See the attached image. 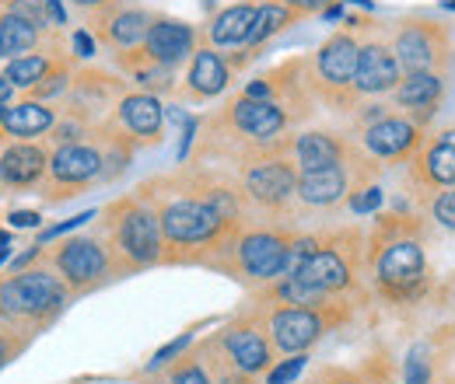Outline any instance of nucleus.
<instances>
[{"label":"nucleus","instance_id":"29","mask_svg":"<svg viewBox=\"0 0 455 384\" xmlns=\"http://www.w3.org/2000/svg\"><path fill=\"white\" fill-rule=\"evenodd\" d=\"M43 46V28L18 18L11 7L0 14V59H18L25 53H36Z\"/></svg>","mask_w":455,"mask_h":384},{"label":"nucleus","instance_id":"12","mask_svg":"<svg viewBox=\"0 0 455 384\" xmlns=\"http://www.w3.org/2000/svg\"><path fill=\"white\" fill-rule=\"evenodd\" d=\"M46 263H50V270H57V276L67 283V290L74 297H84L116 279L109 248L99 234H74V238L60 241L46 252Z\"/></svg>","mask_w":455,"mask_h":384},{"label":"nucleus","instance_id":"13","mask_svg":"<svg viewBox=\"0 0 455 384\" xmlns=\"http://www.w3.org/2000/svg\"><path fill=\"white\" fill-rule=\"evenodd\" d=\"M102 151L84 140V144H60L50 151V171H46V185H43V196L46 203H63V200H74L81 196L84 189H92L95 182H102Z\"/></svg>","mask_w":455,"mask_h":384},{"label":"nucleus","instance_id":"38","mask_svg":"<svg viewBox=\"0 0 455 384\" xmlns=\"http://www.w3.org/2000/svg\"><path fill=\"white\" fill-rule=\"evenodd\" d=\"M189 346H193V332H182L179 339L165 342V346H162V349L151 357V364H148V374H151V371H162V367H169L172 360H179V357H182Z\"/></svg>","mask_w":455,"mask_h":384},{"label":"nucleus","instance_id":"18","mask_svg":"<svg viewBox=\"0 0 455 384\" xmlns=\"http://www.w3.org/2000/svg\"><path fill=\"white\" fill-rule=\"evenodd\" d=\"M109 119L137 147H155L165 137V106L158 95H148V91H126L116 102Z\"/></svg>","mask_w":455,"mask_h":384},{"label":"nucleus","instance_id":"23","mask_svg":"<svg viewBox=\"0 0 455 384\" xmlns=\"http://www.w3.org/2000/svg\"><path fill=\"white\" fill-rule=\"evenodd\" d=\"M50 171V147L36 140H14L0 151V182L7 189H36Z\"/></svg>","mask_w":455,"mask_h":384},{"label":"nucleus","instance_id":"50","mask_svg":"<svg viewBox=\"0 0 455 384\" xmlns=\"http://www.w3.org/2000/svg\"><path fill=\"white\" fill-rule=\"evenodd\" d=\"M11 241H14V231L11 227H0V248H7Z\"/></svg>","mask_w":455,"mask_h":384},{"label":"nucleus","instance_id":"21","mask_svg":"<svg viewBox=\"0 0 455 384\" xmlns=\"http://www.w3.org/2000/svg\"><path fill=\"white\" fill-rule=\"evenodd\" d=\"M196 50H200V32L189 21L155 14V21L148 28V39H144V53L151 56L155 63L175 70L179 63H186Z\"/></svg>","mask_w":455,"mask_h":384},{"label":"nucleus","instance_id":"26","mask_svg":"<svg viewBox=\"0 0 455 384\" xmlns=\"http://www.w3.org/2000/svg\"><path fill=\"white\" fill-rule=\"evenodd\" d=\"M116 67L137 84V91H148V95H172V91H179V84H175V70L172 67H162V63H155L151 56L144 53V46H137V50H123V53H116Z\"/></svg>","mask_w":455,"mask_h":384},{"label":"nucleus","instance_id":"30","mask_svg":"<svg viewBox=\"0 0 455 384\" xmlns=\"http://www.w3.org/2000/svg\"><path fill=\"white\" fill-rule=\"evenodd\" d=\"M67 53H25V56H18V59H7L4 63V77L14 84V91H32L53 67H57L60 59H63Z\"/></svg>","mask_w":455,"mask_h":384},{"label":"nucleus","instance_id":"17","mask_svg":"<svg viewBox=\"0 0 455 384\" xmlns=\"http://www.w3.org/2000/svg\"><path fill=\"white\" fill-rule=\"evenodd\" d=\"M403 81V67L396 53L386 39L368 35L361 39V53H357V74H354V91L357 98H386L396 91Z\"/></svg>","mask_w":455,"mask_h":384},{"label":"nucleus","instance_id":"54","mask_svg":"<svg viewBox=\"0 0 455 384\" xmlns=\"http://www.w3.org/2000/svg\"><path fill=\"white\" fill-rule=\"evenodd\" d=\"M4 115H7V106H0V126H4Z\"/></svg>","mask_w":455,"mask_h":384},{"label":"nucleus","instance_id":"53","mask_svg":"<svg viewBox=\"0 0 455 384\" xmlns=\"http://www.w3.org/2000/svg\"><path fill=\"white\" fill-rule=\"evenodd\" d=\"M7 259H11V245H7V248H0V266H4Z\"/></svg>","mask_w":455,"mask_h":384},{"label":"nucleus","instance_id":"39","mask_svg":"<svg viewBox=\"0 0 455 384\" xmlns=\"http://www.w3.org/2000/svg\"><path fill=\"white\" fill-rule=\"evenodd\" d=\"M95 217H99L95 210H84V214H77V217L60 220V223H53V227H46V231L39 234V245H50V241H57V238H63V234H70V231H77V227H84L88 220H95Z\"/></svg>","mask_w":455,"mask_h":384},{"label":"nucleus","instance_id":"27","mask_svg":"<svg viewBox=\"0 0 455 384\" xmlns=\"http://www.w3.org/2000/svg\"><path fill=\"white\" fill-rule=\"evenodd\" d=\"M252 18H256V4L252 0H238L221 7L211 25H207V43L214 50H242L249 32H252Z\"/></svg>","mask_w":455,"mask_h":384},{"label":"nucleus","instance_id":"36","mask_svg":"<svg viewBox=\"0 0 455 384\" xmlns=\"http://www.w3.org/2000/svg\"><path fill=\"white\" fill-rule=\"evenodd\" d=\"M28 342H32V335L21 329H11V325H0V371L18 357V353H25L28 349Z\"/></svg>","mask_w":455,"mask_h":384},{"label":"nucleus","instance_id":"2","mask_svg":"<svg viewBox=\"0 0 455 384\" xmlns=\"http://www.w3.org/2000/svg\"><path fill=\"white\" fill-rule=\"evenodd\" d=\"M368 283L386 304L410 308L431 294L427 220L413 214H375L368 231Z\"/></svg>","mask_w":455,"mask_h":384},{"label":"nucleus","instance_id":"1","mask_svg":"<svg viewBox=\"0 0 455 384\" xmlns=\"http://www.w3.org/2000/svg\"><path fill=\"white\" fill-rule=\"evenodd\" d=\"M137 192L155 207L162 223L165 255L162 266H207L214 248L238 223H228L204 196L196 168H179L172 175L148 178Z\"/></svg>","mask_w":455,"mask_h":384},{"label":"nucleus","instance_id":"34","mask_svg":"<svg viewBox=\"0 0 455 384\" xmlns=\"http://www.w3.org/2000/svg\"><path fill=\"white\" fill-rule=\"evenodd\" d=\"M386 203V192L379 182H364V185H354L350 196H347V210L357 214V217H368V214H379Z\"/></svg>","mask_w":455,"mask_h":384},{"label":"nucleus","instance_id":"33","mask_svg":"<svg viewBox=\"0 0 455 384\" xmlns=\"http://www.w3.org/2000/svg\"><path fill=\"white\" fill-rule=\"evenodd\" d=\"M165 381L169 384H214L211 374H207V367H204V360H200V353H182L179 360H172Z\"/></svg>","mask_w":455,"mask_h":384},{"label":"nucleus","instance_id":"19","mask_svg":"<svg viewBox=\"0 0 455 384\" xmlns=\"http://www.w3.org/2000/svg\"><path fill=\"white\" fill-rule=\"evenodd\" d=\"M449 91V74L438 70H420V74H403V81L396 84V91L389 95L396 112L417 119L420 126H431L438 106L445 102Z\"/></svg>","mask_w":455,"mask_h":384},{"label":"nucleus","instance_id":"52","mask_svg":"<svg viewBox=\"0 0 455 384\" xmlns=\"http://www.w3.org/2000/svg\"><path fill=\"white\" fill-rule=\"evenodd\" d=\"M442 11H445V14H455V0H442Z\"/></svg>","mask_w":455,"mask_h":384},{"label":"nucleus","instance_id":"41","mask_svg":"<svg viewBox=\"0 0 455 384\" xmlns=\"http://www.w3.org/2000/svg\"><path fill=\"white\" fill-rule=\"evenodd\" d=\"M403 384H431V367L420 349H410L406 367H403Z\"/></svg>","mask_w":455,"mask_h":384},{"label":"nucleus","instance_id":"4","mask_svg":"<svg viewBox=\"0 0 455 384\" xmlns=\"http://www.w3.org/2000/svg\"><path fill=\"white\" fill-rule=\"evenodd\" d=\"M99 217L102 220H99L95 234L109 248L116 279L162 266V255H165L162 223H158L155 207L140 192H126L113 203H106L99 210Z\"/></svg>","mask_w":455,"mask_h":384},{"label":"nucleus","instance_id":"10","mask_svg":"<svg viewBox=\"0 0 455 384\" xmlns=\"http://www.w3.org/2000/svg\"><path fill=\"white\" fill-rule=\"evenodd\" d=\"M298 119L267 98H249V95H235L225 109L211 119L214 129H225L231 140H238L235 158H245L252 151H263L270 144H277Z\"/></svg>","mask_w":455,"mask_h":384},{"label":"nucleus","instance_id":"9","mask_svg":"<svg viewBox=\"0 0 455 384\" xmlns=\"http://www.w3.org/2000/svg\"><path fill=\"white\" fill-rule=\"evenodd\" d=\"M357 53L361 39L354 32H333L315 56L308 59V88L319 106H330L333 112H357L361 98L354 91V74H357Z\"/></svg>","mask_w":455,"mask_h":384},{"label":"nucleus","instance_id":"28","mask_svg":"<svg viewBox=\"0 0 455 384\" xmlns=\"http://www.w3.org/2000/svg\"><path fill=\"white\" fill-rule=\"evenodd\" d=\"M57 119L60 115L50 102L25 98V102H18V106L7 109L0 133L11 137V140H36V137H46V133L57 126Z\"/></svg>","mask_w":455,"mask_h":384},{"label":"nucleus","instance_id":"8","mask_svg":"<svg viewBox=\"0 0 455 384\" xmlns=\"http://www.w3.org/2000/svg\"><path fill=\"white\" fill-rule=\"evenodd\" d=\"M238 185L252 207V214H263L270 220H281L298 203V168L287 158V133L245 158H238Z\"/></svg>","mask_w":455,"mask_h":384},{"label":"nucleus","instance_id":"55","mask_svg":"<svg viewBox=\"0 0 455 384\" xmlns=\"http://www.w3.org/2000/svg\"><path fill=\"white\" fill-rule=\"evenodd\" d=\"M158 384H169V381H158Z\"/></svg>","mask_w":455,"mask_h":384},{"label":"nucleus","instance_id":"40","mask_svg":"<svg viewBox=\"0 0 455 384\" xmlns=\"http://www.w3.org/2000/svg\"><path fill=\"white\" fill-rule=\"evenodd\" d=\"M11 11L32 25H39L43 32L50 28V18H46V0H11Z\"/></svg>","mask_w":455,"mask_h":384},{"label":"nucleus","instance_id":"47","mask_svg":"<svg viewBox=\"0 0 455 384\" xmlns=\"http://www.w3.org/2000/svg\"><path fill=\"white\" fill-rule=\"evenodd\" d=\"M70 4L81 7V11H95V14H102V11L116 7V0H70Z\"/></svg>","mask_w":455,"mask_h":384},{"label":"nucleus","instance_id":"42","mask_svg":"<svg viewBox=\"0 0 455 384\" xmlns=\"http://www.w3.org/2000/svg\"><path fill=\"white\" fill-rule=\"evenodd\" d=\"M70 46H74V56H77V59H92V56L99 53V39H95L88 28H77V32L70 35Z\"/></svg>","mask_w":455,"mask_h":384},{"label":"nucleus","instance_id":"16","mask_svg":"<svg viewBox=\"0 0 455 384\" xmlns=\"http://www.w3.org/2000/svg\"><path fill=\"white\" fill-rule=\"evenodd\" d=\"M410 165V182L420 189V196H435L442 189H455V122L431 129L420 151L406 161Z\"/></svg>","mask_w":455,"mask_h":384},{"label":"nucleus","instance_id":"20","mask_svg":"<svg viewBox=\"0 0 455 384\" xmlns=\"http://www.w3.org/2000/svg\"><path fill=\"white\" fill-rule=\"evenodd\" d=\"M231 63L225 53H218L211 43L200 46L196 53L189 56V70L182 77V88L179 95L189 98V102H211V98H221L228 88H231Z\"/></svg>","mask_w":455,"mask_h":384},{"label":"nucleus","instance_id":"11","mask_svg":"<svg viewBox=\"0 0 455 384\" xmlns=\"http://www.w3.org/2000/svg\"><path fill=\"white\" fill-rule=\"evenodd\" d=\"M389 46L396 53L403 74H420V70L449 74L455 56L452 25L442 21V18H427V14L403 18L393 28Z\"/></svg>","mask_w":455,"mask_h":384},{"label":"nucleus","instance_id":"37","mask_svg":"<svg viewBox=\"0 0 455 384\" xmlns=\"http://www.w3.org/2000/svg\"><path fill=\"white\" fill-rule=\"evenodd\" d=\"M305 364H308V357H305V353H291L287 360L274 364V367L267 371V384H294L298 378H301Z\"/></svg>","mask_w":455,"mask_h":384},{"label":"nucleus","instance_id":"49","mask_svg":"<svg viewBox=\"0 0 455 384\" xmlns=\"http://www.w3.org/2000/svg\"><path fill=\"white\" fill-rule=\"evenodd\" d=\"M323 18H326V21H340V18H343V4H340V0H337V4H330V7L323 11Z\"/></svg>","mask_w":455,"mask_h":384},{"label":"nucleus","instance_id":"5","mask_svg":"<svg viewBox=\"0 0 455 384\" xmlns=\"http://www.w3.org/2000/svg\"><path fill=\"white\" fill-rule=\"evenodd\" d=\"M368 234L357 223L319 231L312 259L298 270V279L323 297H368Z\"/></svg>","mask_w":455,"mask_h":384},{"label":"nucleus","instance_id":"35","mask_svg":"<svg viewBox=\"0 0 455 384\" xmlns=\"http://www.w3.org/2000/svg\"><path fill=\"white\" fill-rule=\"evenodd\" d=\"M424 203H427V217L435 220L442 231L455 234V189H442V192L427 196Z\"/></svg>","mask_w":455,"mask_h":384},{"label":"nucleus","instance_id":"24","mask_svg":"<svg viewBox=\"0 0 455 384\" xmlns=\"http://www.w3.org/2000/svg\"><path fill=\"white\" fill-rule=\"evenodd\" d=\"M155 14L144 11V7H109L95 18V39L106 43L109 50L123 53V50H137L144 46L148 39V28H151Z\"/></svg>","mask_w":455,"mask_h":384},{"label":"nucleus","instance_id":"15","mask_svg":"<svg viewBox=\"0 0 455 384\" xmlns=\"http://www.w3.org/2000/svg\"><path fill=\"white\" fill-rule=\"evenodd\" d=\"M427 126H420L417 119H410V115H403V112H389L386 119H379V122H371V126H364L361 129V140H357V147L371 158V161H379V165H406L417 151H420V144L427 140Z\"/></svg>","mask_w":455,"mask_h":384},{"label":"nucleus","instance_id":"22","mask_svg":"<svg viewBox=\"0 0 455 384\" xmlns=\"http://www.w3.org/2000/svg\"><path fill=\"white\" fill-rule=\"evenodd\" d=\"M350 151H354V144L343 140L340 133H330V129H305V133L287 137V158L294 161L298 175L315 171V168L343 165L350 158Z\"/></svg>","mask_w":455,"mask_h":384},{"label":"nucleus","instance_id":"46","mask_svg":"<svg viewBox=\"0 0 455 384\" xmlns=\"http://www.w3.org/2000/svg\"><path fill=\"white\" fill-rule=\"evenodd\" d=\"M46 18L53 28H63L67 25V4L63 0H46Z\"/></svg>","mask_w":455,"mask_h":384},{"label":"nucleus","instance_id":"6","mask_svg":"<svg viewBox=\"0 0 455 384\" xmlns=\"http://www.w3.org/2000/svg\"><path fill=\"white\" fill-rule=\"evenodd\" d=\"M70 290L50 266H32L21 273L0 276V325L21 329L28 335L53 325L70 304Z\"/></svg>","mask_w":455,"mask_h":384},{"label":"nucleus","instance_id":"25","mask_svg":"<svg viewBox=\"0 0 455 384\" xmlns=\"http://www.w3.org/2000/svg\"><path fill=\"white\" fill-rule=\"evenodd\" d=\"M298 21V14L281 4V0H263V4H256V18H252V32H249V39H245V46H242V56H228V63H231V70H242L245 63H252L259 50L274 39V35H281L287 25H294Z\"/></svg>","mask_w":455,"mask_h":384},{"label":"nucleus","instance_id":"32","mask_svg":"<svg viewBox=\"0 0 455 384\" xmlns=\"http://www.w3.org/2000/svg\"><path fill=\"white\" fill-rule=\"evenodd\" d=\"M70 84H74V63H70V56H63L57 67L28 91V98H36V102H53V98H67V91H70Z\"/></svg>","mask_w":455,"mask_h":384},{"label":"nucleus","instance_id":"44","mask_svg":"<svg viewBox=\"0 0 455 384\" xmlns=\"http://www.w3.org/2000/svg\"><path fill=\"white\" fill-rule=\"evenodd\" d=\"M281 4H287L298 18H308V14H323L330 4H337V0H281Z\"/></svg>","mask_w":455,"mask_h":384},{"label":"nucleus","instance_id":"31","mask_svg":"<svg viewBox=\"0 0 455 384\" xmlns=\"http://www.w3.org/2000/svg\"><path fill=\"white\" fill-rule=\"evenodd\" d=\"M196 353H200V360H204V367H207V374H211L214 384H256L252 374H245V371H238V367L231 364V357L221 349L218 335H211L207 342H200Z\"/></svg>","mask_w":455,"mask_h":384},{"label":"nucleus","instance_id":"51","mask_svg":"<svg viewBox=\"0 0 455 384\" xmlns=\"http://www.w3.org/2000/svg\"><path fill=\"white\" fill-rule=\"evenodd\" d=\"M343 4H357V7H364V11H375V0H343Z\"/></svg>","mask_w":455,"mask_h":384},{"label":"nucleus","instance_id":"48","mask_svg":"<svg viewBox=\"0 0 455 384\" xmlns=\"http://www.w3.org/2000/svg\"><path fill=\"white\" fill-rule=\"evenodd\" d=\"M11 98H14V84L4 77V70H0V106H11Z\"/></svg>","mask_w":455,"mask_h":384},{"label":"nucleus","instance_id":"45","mask_svg":"<svg viewBox=\"0 0 455 384\" xmlns=\"http://www.w3.org/2000/svg\"><path fill=\"white\" fill-rule=\"evenodd\" d=\"M315 384H364V381H361L357 374H350V371H337V367H333V371H323V378Z\"/></svg>","mask_w":455,"mask_h":384},{"label":"nucleus","instance_id":"3","mask_svg":"<svg viewBox=\"0 0 455 384\" xmlns=\"http://www.w3.org/2000/svg\"><path fill=\"white\" fill-rule=\"evenodd\" d=\"M291 238H294V227L287 220L249 217L214 248L204 270L228 276L245 290H259L284 276Z\"/></svg>","mask_w":455,"mask_h":384},{"label":"nucleus","instance_id":"14","mask_svg":"<svg viewBox=\"0 0 455 384\" xmlns=\"http://www.w3.org/2000/svg\"><path fill=\"white\" fill-rule=\"evenodd\" d=\"M221 349L231 357V364L245 374H267L274 367V342L267 335V325H263V315L259 308H242L231 322H228L221 332H214Z\"/></svg>","mask_w":455,"mask_h":384},{"label":"nucleus","instance_id":"7","mask_svg":"<svg viewBox=\"0 0 455 384\" xmlns=\"http://www.w3.org/2000/svg\"><path fill=\"white\" fill-rule=\"evenodd\" d=\"M249 304L259 308L274 353L291 357V353H308L326 332L350 322L357 297H330L323 304H259V301Z\"/></svg>","mask_w":455,"mask_h":384},{"label":"nucleus","instance_id":"43","mask_svg":"<svg viewBox=\"0 0 455 384\" xmlns=\"http://www.w3.org/2000/svg\"><path fill=\"white\" fill-rule=\"evenodd\" d=\"M11 231H32V227H43V214L39 210H11Z\"/></svg>","mask_w":455,"mask_h":384}]
</instances>
